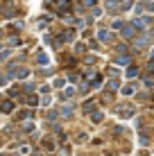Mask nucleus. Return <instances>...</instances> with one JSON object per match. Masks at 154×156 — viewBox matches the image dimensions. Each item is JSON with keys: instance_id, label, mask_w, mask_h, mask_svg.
Here are the masks:
<instances>
[{"instance_id": "nucleus-4", "label": "nucleus", "mask_w": 154, "mask_h": 156, "mask_svg": "<svg viewBox=\"0 0 154 156\" xmlns=\"http://www.w3.org/2000/svg\"><path fill=\"white\" fill-rule=\"evenodd\" d=\"M123 34H125V36H131V27H129V25H125V32H123Z\"/></svg>"}, {"instance_id": "nucleus-1", "label": "nucleus", "mask_w": 154, "mask_h": 156, "mask_svg": "<svg viewBox=\"0 0 154 156\" xmlns=\"http://www.w3.org/2000/svg\"><path fill=\"white\" fill-rule=\"evenodd\" d=\"M109 39H111L109 32H100V41H109Z\"/></svg>"}, {"instance_id": "nucleus-2", "label": "nucleus", "mask_w": 154, "mask_h": 156, "mask_svg": "<svg viewBox=\"0 0 154 156\" xmlns=\"http://www.w3.org/2000/svg\"><path fill=\"white\" fill-rule=\"evenodd\" d=\"M2 111H5V113H9V111H12V102H5V104H2Z\"/></svg>"}, {"instance_id": "nucleus-5", "label": "nucleus", "mask_w": 154, "mask_h": 156, "mask_svg": "<svg viewBox=\"0 0 154 156\" xmlns=\"http://www.w3.org/2000/svg\"><path fill=\"white\" fill-rule=\"evenodd\" d=\"M84 2H86V5H93V2H95V0H84Z\"/></svg>"}, {"instance_id": "nucleus-3", "label": "nucleus", "mask_w": 154, "mask_h": 156, "mask_svg": "<svg viewBox=\"0 0 154 156\" xmlns=\"http://www.w3.org/2000/svg\"><path fill=\"white\" fill-rule=\"evenodd\" d=\"M136 73H138L136 68H129V70H127V75H129V77H136Z\"/></svg>"}]
</instances>
